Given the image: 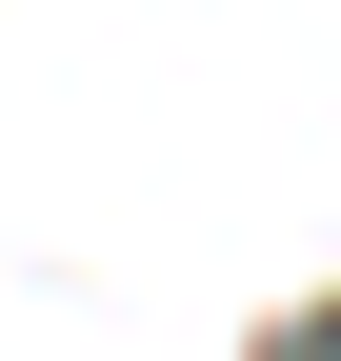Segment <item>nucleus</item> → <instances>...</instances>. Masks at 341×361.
<instances>
[{"mask_svg": "<svg viewBox=\"0 0 341 361\" xmlns=\"http://www.w3.org/2000/svg\"><path fill=\"white\" fill-rule=\"evenodd\" d=\"M261 361H341V301H321V322H281V341H261Z\"/></svg>", "mask_w": 341, "mask_h": 361, "instance_id": "f257e3e1", "label": "nucleus"}]
</instances>
